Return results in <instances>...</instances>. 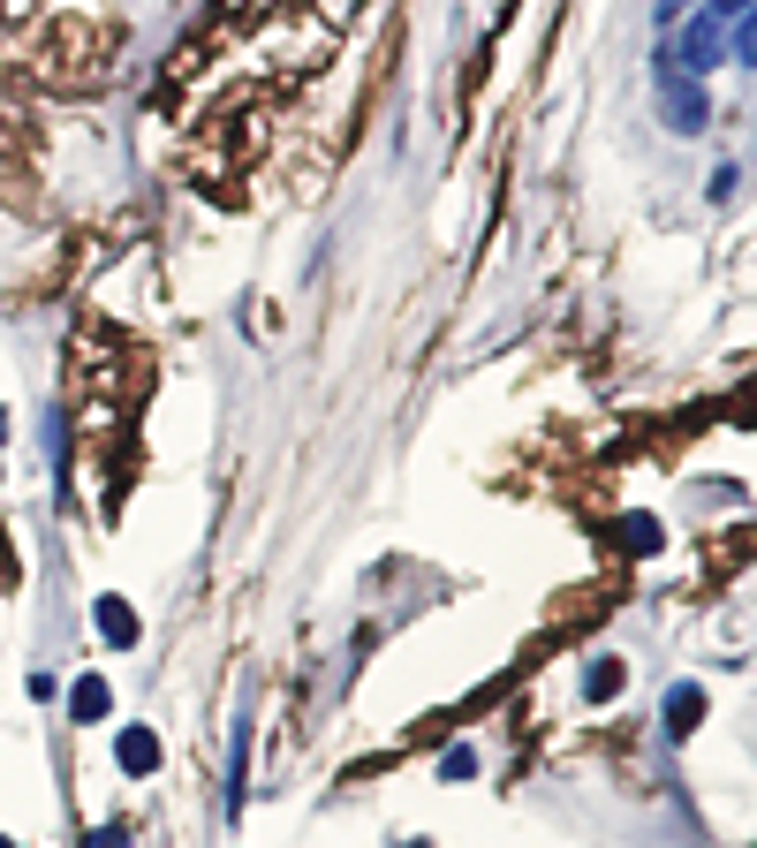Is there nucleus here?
<instances>
[{"instance_id": "obj_1", "label": "nucleus", "mask_w": 757, "mask_h": 848, "mask_svg": "<svg viewBox=\"0 0 757 848\" xmlns=\"http://www.w3.org/2000/svg\"><path fill=\"white\" fill-rule=\"evenodd\" d=\"M99 636L107 644H137V614H129L122 598H99Z\"/></svg>"}, {"instance_id": "obj_2", "label": "nucleus", "mask_w": 757, "mask_h": 848, "mask_svg": "<svg viewBox=\"0 0 757 848\" xmlns=\"http://www.w3.org/2000/svg\"><path fill=\"white\" fill-rule=\"evenodd\" d=\"M114 750H122L129 773H152V765H160V743H152L144 727H122V743H114Z\"/></svg>"}, {"instance_id": "obj_3", "label": "nucleus", "mask_w": 757, "mask_h": 848, "mask_svg": "<svg viewBox=\"0 0 757 848\" xmlns=\"http://www.w3.org/2000/svg\"><path fill=\"white\" fill-rule=\"evenodd\" d=\"M667 713H674V735H689V727L705 720V689H697V682H682V689L667 697Z\"/></svg>"}, {"instance_id": "obj_4", "label": "nucleus", "mask_w": 757, "mask_h": 848, "mask_svg": "<svg viewBox=\"0 0 757 848\" xmlns=\"http://www.w3.org/2000/svg\"><path fill=\"white\" fill-rule=\"evenodd\" d=\"M69 713H77V720H107V682L84 675V682H77V697H69Z\"/></svg>"}, {"instance_id": "obj_5", "label": "nucleus", "mask_w": 757, "mask_h": 848, "mask_svg": "<svg viewBox=\"0 0 757 848\" xmlns=\"http://www.w3.org/2000/svg\"><path fill=\"white\" fill-rule=\"evenodd\" d=\"M614 689H622V659H598L584 675V697H614Z\"/></svg>"}, {"instance_id": "obj_6", "label": "nucleus", "mask_w": 757, "mask_h": 848, "mask_svg": "<svg viewBox=\"0 0 757 848\" xmlns=\"http://www.w3.org/2000/svg\"><path fill=\"white\" fill-rule=\"evenodd\" d=\"M440 773H447V780H470V773H477V750H470V743H455V750L440 758Z\"/></svg>"}, {"instance_id": "obj_7", "label": "nucleus", "mask_w": 757, "mask_h": 848, "mask_svg": "<svg viewBox=\"0 0 757 848\" xmlns=\"http://www.w3.org/2000/svg\"><path fill=\"white\" fill-rule=\"evenodd\" d=\"M622 538H629V553H652V538H659V531H652V515H629V523H622Z\"/></svg>"}, {"instance_id": "obj_8", "label": "nucleus", "mask_w": 757, "mask_h": 848, "mask_svg": "<svg viewBox=\"0 0 757 848\" xmlns=\"http://www.w3.org/2000/svg\"><path fill=\"white\" fill-rule=\"evenodd\" d=\"M91 848H129V826H99V834H91Z\"/></svg>"}, {"instance_id": "obj_9", "label": "nucleus", "mask_w": 757, "mask_h": 848, "mask_svg": "<svg viewBox=\"0 0 757 848\" xmlns=\"http://www.w3.org/2000/svg\"><path fill=\"white\" fill-rule=\"evenodd\" d=\"M713 16H735V23H743V16H750V0H713Z\"/></svg>"}, {"instance_id": "obj_10", "label": "nucleus", "mask_w": 757, "mask_h": 848, "mask_svg": "<svg viewBox=\"0 0 757 848\" xmlns=\"http://www.w3.org/2000/svg\"><path fill=\"white\" fill-rule=\"evenodd\" d=\"M0 432H8V417H0Z\"/></svg>"}, {"instance_id": "obj_11", "label": "nucleus", "mask_w": 757, "mask_h": 848, "mask_svg": "<svg viewBox=\"0 0 757 848\" xmlns=\"http://www.w3.org/2000/svg\"><path fill=\"white\" fill-rule=\"evenodd\" d=\"M0 848H16V841H0Z\"/></svg>"}]
</instances>
